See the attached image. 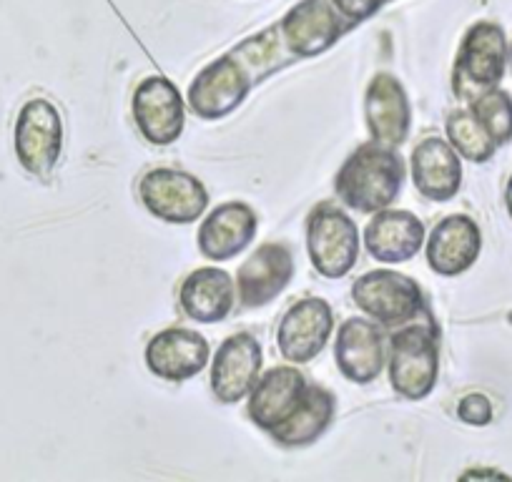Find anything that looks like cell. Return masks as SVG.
<instances>
[{"label": "cell", "mask_w": 512, "mask_h": 482, "mask_svg": "<svg viewBox=\"0 0 512 482\" xmlns=\"http://www.w3.org/2000/svg\"><path fill=\"white\" fill-rule=\"evenodd\" d=\"M136 129L151 146H171L186 129V101L171 78L146 76L131 98Z\"/></svg>", "instance_id": "cell-8"}, {"label": "cell", "mask_w": 512, "mask_h": 482, "mask_svg": "<svg viewBox=\"0 0 512 482\" xmlns=\"http://www.w3.org/2000/svg\"><path fill=\"white\" fill-rule=\"evenodd\" d=\"M507 36L500 23L477 21L465 31L452 71V88L462 101H475L480 93L500 86L507 71Z\"/></svg>", "instance_id": "cell-4"}, {"label": "cell", "mask_w": 512, "mask_h": 482, "mask_svg": "<svg viewBox=\"0 0 512 482\" xmlns=\"http://www.w3.org/2000/svg\"><path fill=\"white\" fill-rule=\"evenodd\" d=\"M472 116L485 129V134L495 141V146H505L512 141V96L502 88H490L470 101Z\"/></svg>", "instance_id": "cell-26"}, {"label": "cell", "mask_w": 512, "mask_h": 482, "mask_svg": "<svg viewBox=\"0 0 512 482\" xmlns=\"http://www.w3.org/2000/svg\"><path fill=\"white\" fill-rule=\"evenodd\" d=\"M264 349L262 342L249 332H236L226 337L209 362L211 395L221 405H236L246 400L262 375Z\"/></svg>", "instance_id": "cell-10"}, {"label": "cell", "mask_w": 512, "mask_h": 482, "mask_svg": "<svg viewBox=\"0 0 512 482\" xmlns=\"http://www.w3.org/2000/svg\"><path fill=\"white\" fill-rule=\"evenodd\" d=\"M364 124L369 139L400 149L412 131V103L395 73H377L364 88Z\"/></svg>", "instance_id": "cell-12"}, {"label": "cell", "mask_w": 512, "mask_h": 482, "mask_svg": "<svg viewBox=\"0 0 512 482\" xmlns=\"http://www.w3.org/2000/svg\"><path fill=\"white\" fill-rule=\"evenodd\" d=\"M505 209H507V216L512 219V174H510V179H507V186H505Z\"/></svg>", "instance_id": "cell-29"}, {"label": "cell", "mask_w": 512, "mask_h": 482, "mask_svg": "<svg viewBox=\"0 0 512 482\" xmlns=\"http://www.w3.org/2000/svg\"><path fill=\"white\" fill-rule=\"evenodd\" d=\"M16 156L28 174L46 179L63 154V116L48 98H31L18 111L13 129Z\"/></svg>", "instance_id": "cell-7"}, {"label": "cell", "mask_w": 512, "mask_h": 482, "mask_svg": "<svg viewBox=\"0 0 512 482\" xmlns=\"http://www.w3.org/2000/svg\"><path fill=\"white\" fill-rule=\"evenodd\" d=\"M294 254L289 244L267 241L236 272V297L241 307L262 309L282 297L294 279Z\"/></svg>", "instance_id": "cell-14"}, {"label": "cell", "mask_w": 512, "mask_h": 482, "mask_svg": "<svg viewBox=\"0 0 512 482\" xmlns=\"http://www.w3.org/2000/svg\"><path fill=\"white\" fill-rule=\"evenodd\" d=\"M231 56L246 68V73H249L254 83L267 81L272 73H277L279 68L289 66V63L294 61V56L287 51V46H284L279 26L267 28V31L256 33V36L241 41L239 46L231 51Z\"/></svg>", "instance_id": "cell-24"}, {"label": "cell", "mask_w": 512, "mask_h": 482, "mask_svg": "<svg viewBox=\"0 0 512 482\" xmlns=\"http://www.w3.org/2000/svg\"><path fill=\"white\" fill-rule=\"evenodd\" d=\"M427 239L425 221L407 209L374 211L369 224L364 226V249L374 262L405 264L422 252Z\"/></svg>", "instance_id": "cell-18"}, {"label": "cell", "mask_w": 512, "mask_h": 482, "mask_svg": "<svg viewBox=\"0 0 512 482\" xmlns=\"http://www.w3.org/2000/svg\"><path fill=\"white\" fill-rule=\"evenodd\" d=\"M334 362L339 375L352 385H372L387 367V347L377 322L369 317H349L339 324L334 342Z\"/></svg>", "instance_id": "cell-15"}, {"label": "cell", "mask_w": 512, "mask_h": 482, "mask_svg": "<svg viewBox=\"0 0 512 482\" xmlns=\"http://www.w3.org/2000/svg\"><path fill=\"white\" fill-rule=\"evenodd\" d=\"M407 164L392 146L367 141L344 159L334 176V194L357 214H374L400 199Z\"/></svg>", "instance_id": "cell-1"}, {"label": "cell", "mask_w": 512, "mask_h": 482, "mask_svg": "<svg viewBox=\"0 0 512 482\" xmlns=\"http://www.w3.org/2000/svg\"><path fill=\"white\" fill-rule=\"evenodd\" d=\"M256 231L259 216L246 201H224L201 221L196 247L209 262H229L251 247Z\"/></svg>", "instance_id": "cell-19"}, {"label": "cell", "mask_w": 512, "mask_h": 482, "mask_svg": "<svg viewBox=\"0 0 512 482\" xmlns=\"http://www.w3.org/2000/svg\"><path fill=\"white\" fill-rule=\"evenodd\" d=\"M352 302L379 327H402L425 314V292L407 274L395 269H372L354 279Z\"/></svg>", "instance_id": "cell-5"}, {"label": "cell", "mask_w": 512, "mask_h": 482, "mask_svg": "<svg viewBox=\"0 0 512 482\" xmlns=\"http://www.w3.org/2000/svg\"><path fill=\"white\" fill-rule=\"evenodd\" d=\"M362 234L342 206L322 201L307 216V254L324 279H344L359 262Z\"/></svg>", "instance_id": "cell-3"}, {"label": "cell", "mask_w": 512, "mask_h": 482, "mask_svg": "<svg viewBox=\"0 0 512 482\" xmlns=\"http://www.w3.org/2000/svg\"><path fill=\"white\" fill-rule=\"evenodd\" d=\"M139 201L164 224H196L209 209V191L199 176L156 166L139 179Z\"/></svg>", "instance_id": "cell-6"}, {"label": "cell", "mask_w": 512, "mask_h": 482, "mask_svg": "<svg viewBox=\"0 0 512 482\" xmlns=\"http://www.w3.org/2000/svg\"><path fill=\"white\" fill-rule=\"evenodd\" d=\"M410 174L422 199L445 204L462 189V156L452 149L450 141L427 136L412 149Z\"/></svg>", "instance_id": "cell-21"}, {"label": "cell", "mask_w": 512, "mask_h": 482, "mask_svg": "<svg viewBox=\"0 0 512 482\" xmlns=\"http://www.w3.org/2000/svg\"><path fill=\"white\" fill-rule=\"evenodd\" d=\"M334 332L332 304L322 297H304L282 314L277 349L284 362L307 365L324 352Z\"/></svg>", "instance_id": "cell-11"}, {"label": "cell", "mask_w": 512, "mask_h": 482, "mask_svg": "<svg viewBox=\"0 0 512 482\" xmlns=\"http://www.w3.org/2000/svg\"><path fill=\"white\" fill-rule=\"evenodd\" d=\"M482 254V231L467 214H450L432 226L425 239L427 267L437 277H460L470 272Z\"/></svg>", "instance_id": "cell-16"}, {"label": "cell", "mask_w": 512, "mask_h": 482, "mask_svg": "<svg viewBox=\"0 0 512 482\" xmlns=\"http://www.w3.org/2000/svg\"><path fill=\"white\" fill-rule=\"evenodd\" d=\"M457 417L470 427H485L492 422V402L482 392H470L457 402Z\"/></svg>", "instance_id": "cell-27"}, {"label": "cell", "mask_w": 512, "mask_h": 482, "mask_svg": "<svg viewBox=\"0 0 512 482\" xmlns=\"http://www.w3.org/2000/svg\"><path fill=\"white\" fill-rule=\"evenodd\" d=\"M347 26L329 0H302L279 23V33L294 58H314L337 46Z\"/></svg>", "instance_id": "cell-17"}, {"label": "cell", "mask_w": 512, "mask_h": 482, "mask_svg": "<svg viewBox=\"0 0 512 482\" xmlns=\"http://www.w3.org/2000/svg\"><path fill=\"white\" fill-rule=\"evenodd\" d=\"M251 76L231 53L206 63L186 91V103L201 121H221L231 116L251 93Z\"/></svg>", "instance_id": "cell-9"}, {"label": "cell", "mask_w": 512, "mask_h": 482, "mask_svg": "<svg viewBox=\"0 0 512 482\" xmlns=\"http://www.w3.org/2000/svg\"><path fill=\"white\" fill-rule=\"evenodd\" d=\"M507 63H510V73H512V46H510V56H507Z\"/></svg>", "instance_id": "cell-30"}, {"label": "cell", "mask_w": 512, "mask_h": 482, "mask_svg": "<svg viewBox=\"0 0 512 482\" xmlns=\"http://www.w3.org/2000/svg\"><path fill=\"white\" fill-rule=\"evenodd\" d=\"M445 134L452 149L465 161H472V164H487L497 151L495 141L477 124V118L472 116L470 108H457V111L447 113Z\"/></svg>", "instance_id": "cell-25"}, {"label": "cell", "mask_w": 512, "mask_h": 482, "mask_svg": "<svg viewBox=\"0 0 512 482\" xmlns=\"http://www.w3.org/2000/svg\"><path fill=\"white\" fill-rule=\"evenodd\" d=\"M307 377L297 370V365H279L259 375L254 390L246 397V415L259 430L272 432L282 425L307 392Z\"/></svg>", "instance_id": "cell-20"}, {"label": "cell", "mask_w": 512, "mask_h": 482, "mask_svg": "<svg viewBox=\"0 0 512 482\" xmlns=\"http://www.w3.org/2000/svg\"><path fill=\"white\" fill-rule=\"evenodd\" d=\"M334 6V11L342 16V21H347L349 26H359V23L369 21L372 16H377L379 8L384 6V0H329Z\"/></svg>", "instance_id": "cell-28"}, {"label": "cell", "mask_w": 512, "mask_h": 482, "mask_svg": "<svg viewBox=\"0 0 512 482\" xmlns=\"http://www.w3.org/2000/svg\"><path fill=\"white\" fill-rule=\"evenodd\" d=\"M390 387L407 402H422L440 380V334L435 324L410 322L392 332L387 349Z\"/></svg>", "instance_id": "cell-2"}, {"label": "cell", "mask_w": 512, "mask_h": 482, "mask_svg": "<svg viewBox=\"0 0 512 482\" xmlns=\"http://www.w3.org/2000/svg\"><path fill=\"white\" fill-rule=\"evenodd\" d=\"M337 415V397L322 385H307L302 402L297 410L287 417L279 427H274L269 435L277 445L297 450V447H309L329 430Z\"/></svg>", "instance_id": "cell-23"}, {"label": "cell", "mask_w": 512, "mask_h": 482, "mask_svg": "<svg viewBox=\"0 0 512 482\" xmlns=\"http://www.w3.org/2000/svg\"><path fill=\"white\" fill-rule=\"evenodd\" d=\"M146 370L164 382H189L211 362L206 337L189 327H166L149 339L144 349Z\"/></svg>", "instance_id": "cell-13"}, {"label": "cell", "mask_w": 512, "mask_h": 482, "mask_svg": "<svg viewBox=\"0 0 512 482\" xmlns=\"http://www.w3.org/2000/svg\"><path fill=\"white\" fill-rule=\"evenodd\" d=\"M236 304V282L226 269L199 267L184 277L179 287V307L191 322H224Z\"/></svg>", "instance_id": "cell-22"}]
</instances>
